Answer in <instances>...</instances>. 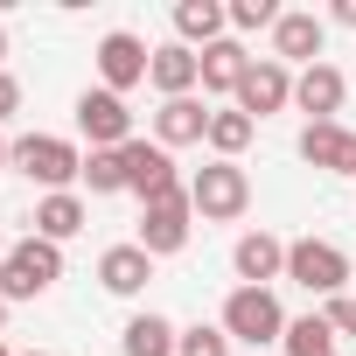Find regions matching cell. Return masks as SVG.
<instances>
[{
	"instance_id": "1",
	"label": "cell",
	"mask_w": 356,
	"mask_h": 356,
	"mask_svg": "<svg viewBox=\"0 0 356 356\" xmlns=\"http://www.w3.org/2000/svg\"><path fill=\"white\" fill-rule=\"evenodd\" d=\"M8 168H22L42 196H63L70 182H84V147H77V140H63V133H22Z\"/></svg>"
},
{
	"instance_id": "2",
	"label": "cell",
	"mask_w": 356,
	"mask_h": 356,
	"mask_svg": "<svg viewBox=\"0 0 356 356\" xmlns=\"http://www.w3.org/2000/svg\"><path fill=\"white\" fill-rule=\"evenodd\" d=\"M189 203H196L203 224H238V217L252 210V175H245L238 161H203V168L189 175Z\"/></svg>"
},
{
	"instance_id": "3",
	"label": "cell",
	"mask_w": 356,
	"mask_h": 356,
	"mask_svg": "<svg viewBox=\"0 0 356 356\" xmlns=\"http://www.w3.org/2000/svg\"><path fill=\"white\" fill-rule=\"evenodd\" d=\"M56 280H63V245H49L35 231L22 245H8V259H0V293L8 300H42Z\"/></svg>"
},
{
	"instance_id": "4",
	"label": "cell",
	"mask_w": 356,
	"mask_h": 356,
	"mask_svg": "<svg viewBox=\"0 0 356 356\" xmlns=\"http://www.w3.org/2000/svg\"><path fill=\"white\" fill-rule=\"evenodd\" d=\"M286 280L293 286H307L314 300H335V293H349V252L335 245V238H293L286 245Z\"/></svg>"
},
{
	"instance_id": "5",
	"label": "cell",
	"mask_w": 356,
	"mask_h": 356,
	"mask_svg": "<svg viewBox=\"0 0 356 356\" xmlns=\"http://www.w3.org/2000/svg\"><path fill=\"white\" fill-rule=\"evenodd\" d=\"M224 335L231 342H252V349H266V342H286V307H280V293L273 286H231V300H224Z\"/></svg>"
},
{
	"instance_id": "6",
	"label": "cell",
	"mask_w": 356,
	"mask_h": 356,
	"mask_svg": "<svg viewBox=\"0 0 356 356\" xmlns=\"http://www.w3.org/2000/svg\"><path fill=\"white\" fill-rule=\"evenodd\" d=\"M119 154H126V196H140V210L161 203V196H182V189H189L182 175H175V154H168L161 140H126Z\"/></svg>"
},
{
	"instance_id": "7",
	"label": "cell",
	"mask_w": 356,
	"mask_h": 356,
	"mask_svg": "<svg viewBox=\"0 0 356 356\" xmlns=\"http://www.w3.org/2000/svg\"><path fill=\"white\" fill-rule=\"evenodd\" d=\"M189 231H196V203H189V189H182V196H161V203L140 210L133 245H140L147 259H175V252L189 245Z\"/></svg>"
},
{
	"instance_id": "8",
	"label": "cell",
	"mask_w": 356,
	"mask_h": 356,
	"mask_svg": "<svg viewBox=\"0 0 356 356\" xmlns=\"http://www.w3.org/2000/svg\"><path fill=\"white\" fill-rule=\"evenodd\" d=\"M321 49H328V15L286 8V15L273 22V63H286V70L300 63V70H307V63H328Z\"/></svg>"
},
{
	"instance_id": "9",
	"label": "cell",
	"mask_w": 356,
	"mask_h": 356,
	"mask_svg": "<svg viewBox=\"0 0 356 356\" xmlns=\"http://www.w3.org/2000/svg\"><path fill=\"white\" fill-rule=\"evenodd\" d=\"M77 133H84L91 147H126V140H140V133H133L126 98H119V91H105V84L77 91Z\"/></svg>"
},
{
	"instance_id": "10",
	"label": "cell",
	"mask_w": 356,
	"mask_h": 356,
	"mask_svg": "<svg viewBox=\"0 0 356 356\" xmlns=\"http://www.w3.org/2000/svg\"><path fill=\"white\" fill-rule=\"evenodd\" d=\"M231 105H238L245 119H273V112H286V105H293V70L273 63V56H252V70H245V84H238Z\"/></svg>"
},
{
	"instance_id": "11",
	"label": "cell",
	"mask_w": 356,
	"mask_h": 356,
	"mask_svg": "<svg viewBox=\"0 0 356 356\" xmlns=\"http://www.w3.org/2000/svg\"><path fill=\"white\" fill-rule=\"evenodd\" d=\"M147 63H154V49L133 35V29H112L105 42H98V84L105 91H133V84H147Z\"/></svg>"
},
{
	"instance_id": "12",
	"label": "cell",
	"mask_w": 356,
	"mask_h": 356,
	"mask_svg": "<svg viewBox=\"0 0 356 356\" xmlns=\"http://www.w3.org/2000/svg\"><path fill=\"white\" fill-rule=\"evenodd\" d=\"M342 105H349V77H342L335 63H307V70H293V112H307V126H328Z\"/></svg>"
},
{
	"instance_id": "13",
	"label": "cell",
	"mask_w": 356,
	"mask_h": 356,
	"mask_svg": "<svg viewBox=\"0 0 356 356\" xmlns=\"http://www.w3.org/2000/svg\"><path fill=\"white\" fill-rule=\"evenodd\" d=\"M231 273H238V286H273V280H286V238L245 231V238L231 245Z\"/></svg>"
},
{
	"instance_id": "14",
	"label": "cell",
	"mask_w": 356,
	"mask_h": 356,
	"mask_svg": "<svg viewBox=\"0 0 356 356\" xmlns=\"http://www.w3.org/2000/svg\"><path fill=\"white\" fill-rule=\"evenodd\" d=\"M300 161L321 168V175H356V133H349L342 119H328V126H300Z\"/></svg>"
},
{
	"instance_id": "15",
	"label": "cell",
	"mask_w": 356,
	"mask_h": 356,
	"mask_svg": "<svg viewBox=\"0 0 356 356\" xmlns=\"http://www.w3.org/2000/svg\"><path fill=\"white\" fill-rule=\"evenodd\" d=\"M147 84H154L161 98H196V84H203V56H196L189 42H161L154 63H147Z\"/></svg>"
},
{
	"instance_id": "16",
	"label": "cell",
	"mask_w": 356,
	"mask_h": 356,
	"mask_svg": "<svg viewBox=\"0 0 356 356\" xmlns=\"http://www.w3.org/2000/svg\"><path fill=\"white\" fill-rule=\"evenodd\" d=\"M154 140H161L168 154H175V147H203V140H210V105H203V98H161Z\"/></svg>"
},
{
	"instance_id": "17",
	"label": "cell",
	"mask_w": 356,
	"mask_h": 356,
	"mask_svg": "<svg viewBox=\"0 0 356 356\" xmlns=\"http://www.w3.org/2000/svg\"><path fill=\"white\" fill-rule=\"evenodd\" d=\"M147 280H154V259L126 238V245H105L98 252V286L105 293H119V300H133V293H147Z\"/></svg>"
},
{
	"instance_id": "18",
	"label": "cell",
	"mask_w": 356,
	"mask_h": 356,
	"mask_svg": "<svg viewBox=\"0 0 356 356\" xmlns=\"http://www.w3.org/2000/svg\"><path fill=\"white\" fill-rule=\"evenodd\" d=\"M245 70H252V49L238 42V35H224V42H210L203 49V98H238V84H245Z\"/></svg>"
},
{
	"instance_id": "19",
	"label": "cell",
	"mask_w": 356,
	"mask_h": 356,
	"mask_svg": "<svg viewBox=\"0 0 356 356\" xmlns=\"http://www.w3.org/2000/svg\"><path fill=\"white\" fill-rule=\"evenodd\" d=\"M224 35H231V8L224 0H182V8H175V42H189L196 56L210 42H224Z\"/></svg>"
},
{
	"instance_id": "20",
	"label": "cell",
	"mask_w": 356,
	"mask_h": 356,
	"mask_svg": "<svg viewBox=\"0 0 356 356\" xmlns=\"http://www.w3.org/2000/svg\"><path fill=\"white\" fill-rule=\"evenodd\" d=\"M175 342H182V328H175L168 314H154V307H140L119 328V356H175Z\"/></svg>"
},
{
	"instance_id": "21",
	"label": "cell",
	"mask_w": 356,
	"mask_h": 356,
	"mask_svg": "<svg viewBox=\"0 0 356 356\" xmlns=\"http://www.w3.org/2000/svg\"><path fill=\"white\" fill-rule=\"evenodd\" d=\"M84 224H91V210H84V196H77V189H63V196H42V203H35V238H49V245H70Z\"/></svg>"
},
{
	"instance_id": "22",
	"label": "cell",
	"mask_w": 356,
	"mask_h": 356,
	"mask_svg": "<svg viewBox=\"0 0 356 356\" xmlns=\"http://www.w3.org/2000/svg\"><path fill=\"white\" fill-rule=\"evenodd\" d=\"M252 133H259V119H245L238 105H210V161H238L245 147H252Z\"/></svg>"
},
{
	"instance_id": "23",
	"label": "cell",
	"mask_w": 356,
	"mask_h": 356,
	"mask_svg": "<svg viewBox=\"0 0 356 356\" xmlns=\"http://www.w3.org/2000/svg\"><path fill=\"white\" fill-rule=\"evenodd\" d=\"M84 189L91 196H126V154L119 147H91L84 154Z\"/></svg>"
},
{
	"instance_id": "24",
	"label": "cell",
	"mask_w": 356,
	"mask_h": 356,
	"mask_svg": "<svg viewBox=\"0 0 356 356\" xmlns=\"http://www.w3.org/2000/svg\"><path fill=\"white\" fill-rule=\"evenodd\" d=\"M286 356H335V328H328L321 314L286 321Z\"/></svg>"
},
{
	"instance_id": "25",
	"label": "cell",
	"mask_w": 356,
	"mask_h": 356,
	"mask_svg": "<svg viewBox=\"0 0 356 356\" xmlns=\"http://www.w3.org/2000/svg\"><path fill=\"white\" fill-rule=\"evenodd\" d=\"M175 356H231L224 321H189V328H182V342H175Z\"/></svg>"
},
{
	"instance_id": "26",
	"label": "cell",
	"mask_w": 356,
	"mask_h": 356,
	"mask_svg": "<svg viewBox=\"0 0 356 356\" xmlns=\"http://www.w3.org/2000/svg\"><path fill=\"white\" fill-rule=\"evenodd\" d=\"M286 8H273V0H231V35H259V29H273Z\"/></svg>"
},
{
	"instance_id": "27",
	"label": "cell",
	"mask_w": 356,
	"mask_h": 356,
	"mask_svg": "<svg viewBox=\"0 0 356 356\" xmlns=\"http://www.w3.org/2000/svg\"><path fill=\"white\" fill-rule=\"evenodd\" d=\"M321 321H328L335 335H356V293H335V300H321Z\"/></svg>"
},
{
	"instance_id": "28",
	"label": "cell",
	"mask_w": 356,
	"mask_h": 356,
	"mask_svg": "<svg viewBox=\"0 0 356 356\" xmlns=\"http://www.w3.org/2000/svg\"><path fill=\"white\" fill-rule=\"evenodd\" d=\"M15 112H22V77H15V70H0V126H8Z\"/></svg>"
},
{
	"instance_id": "29",
	"label": "cell",
	"mask_w": 356,
	"mask_h": 356,
	"mask_svg": "<svg viewBox=\"0 0 356 356\" xmlns=\"http://www.w3.org/2000/svg\"><path fill=\"white\" fill-rule=\"evenodd\" d=\"M328 22H335V29H356V0H335V8H328Z\"/></svg>"
},
{
	"instance_id": "30",
	"label": "cell",
	"mask_w": 356,
	"mask_h": 356,
	"mask_svg": "<svg viewBox=\"0 0 356 356\" xmlns=\"http://www.w3.org/2000/svg\"><path fill=\"white\" fill-rule=\"evenodd\" d=\"M8 161H15V140H0V175H8Z\"/></svg>"
},
{
	"instance_id": "31",
	"label": "cell",
	"mask_w": 356,
	"mask_h": 356,
	"mask_svg": "<svg viewBox=\"0 0 356 356\" xmlns=\"http://www.w3.org/2000/svg\"><path fill=\"white\" fill-rule=\"evenodd\" d=\"M0 70H8V22H0Z\"/></svg>"
},
{
	"instance_id": "32",
	"label": "cell",
	"mask_w": 356,
	"mask_h": 356,
	"mask_svg": "<svg viewBox=\"0 0 356 356\" xmlns=\"http://www.w3.org/2000/svg\"><path fill=\"white\" fill-rule=\"evenodd\" d=\"M8 307H15V300H8V293H0V335H8Z\"/></svg>"
},
{
	"instance_id": "33",
	"label": "cell",
	"mask_w": 356,
	"mask_h": 356,
	"mask_svg": "<svg viewBox=\"0 0 356 356\" xmlns=\"http://www.w3.org/2000/svg\"><path fill=\"white\" fill-rule=\"evenodd\" d=\"M15 356H49V349H15Z\"/></svg>"
},
{
	"instance_id": "34",
	"label": "cell",
	"mask_w": 356,
	"mask_h": 356,
	"mask_svg": "<svg viewBox=\"0 0 356 356\" xmlns=\"http://www.w3.org/2000/svg\"><path fill=\"white\" fill-rule=\"evenodd\" d=\"M0 356H15V349H8V342H0Z\"/></svg>"
}]
</instances>
